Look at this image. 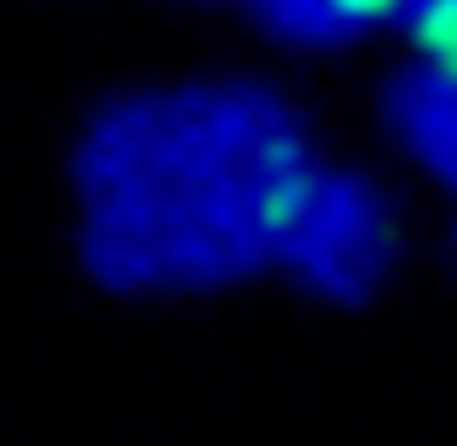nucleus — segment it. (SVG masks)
<instances>
[{
  "label": "nucleus",
  "mask_w": 457,
  "mask_h": 446,
  "mask_svg": "<svg viewBox=\"0 0 457 446\" xmlns=\"http://www.w3.org/2000/svg\"><path fill=\"white\" fill-rule=\"evenodd\" d=\"M312 151L307 116L267 76H179L116 93L70 151L76 238L128 296H214L278 273Z\"/></svg>",
  "instance_id": "nucleus-1"
},
{
  "label": "nucleus",
  "mask_w": 457,
  "mask_h": 446,
  "mask_svg": "<svg viewBox=\"0 0 457 446\" xmlns=\"http://www.w3.org/2000/svg\"><path fill=\"white\" fill-rule=\"evenodd\" d=\"M400 244L405 226L394 191L353 163H319L290 221V238H284L278 279H290L295 290L319 301H336V307L377 301L394 284Z\"/></svg>",
  "instance_id": "nucleus-2"
},
{
  "label": "nucleus",
  "mask_w": 457,
  "mask_h": 446,
  "mask_svg": "<svg viewBox=\"0 0 457 446\" xmlns=\"http://www.w3.org/2000/svg\"><path fill=\"white\" fill-rule=\"evenodd\" d=\"M377 128L405 168L457 203V29L405 35L377 88Z\"/></svg>",
  "instance_id": "nucleus-3"
},
{
  "label": "nucleus",
  "mask_w": 457,
  "mask_h": 446,
  "mask_svg": "<svg viewBox=\"0 0 457 446\" xmlns=\"http://www.w3.org/2000/svg\"><path fill=\"white\" fill-rule=\"evenodd\" d=\"M267 46L290 58H342L377 35H394L411 0H237Z\"/></svg>",
  "instance_id": "nucleus-4"
},
{
  "label": "nucleus",
  "mask_w": 457,
  "mask_h": 446,
  "mask_svg": "<svg viewBox=\"0 0 457 446\" xmlns=\"http://www.w3.org/2000/svg\"><path fill=\"white\" fill-rule=\"evenodd\" d=\"M457 29V0H411L400 35H452Z\"/></svg>",
  "instance_id": "nucleus-5"
},
{
  "label": "nucleus",
  "mask_w": 457,
  "mask_h": 446,
  "mask_svg": "<svg viewBox=\"0 0 457 446\" xmlns=\"http://www.w3.org/2000/svg\"><path fill=\"white\" fill-rule=\"evenodd\" d=\"M452 261H457V215H452Z\"/></svg>",
  "instance_id": "nucleus-6"
}]
</instances>
